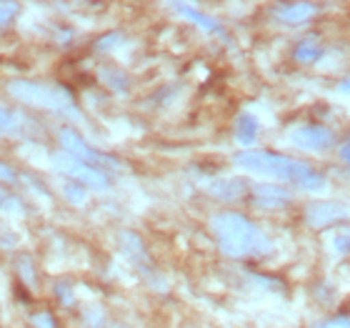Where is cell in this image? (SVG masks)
<instances>
[{"mask_svg":"<svg viewBox=\"0 0 350 328\" xmlns=\"http://www.w3.org/2000/svg\"><path fill=\"white\" fill-rule=\"evenodd\" d=\"M235 166L248 171L256 175H268V178H278V181L295 183L298 188L308 190V193H321L325 190V175L313 168L310 163L298 161V158H288L275 151H260V148H248L235 155Z\"/></svg>","mask_w":350,"mask_h":328,"instance_id":"1","label":"cell"},{"mask_svg":"<svg viewBox=\"0 0 350 328\" xmlns=\"http://www.w3.org/2000/svg\"><path fill=\"white\" fill-rule=\"evenodd\" d=\"M213 236L218 241L220 251L228 258H248V255H260L270 248L268 236L260 228L238 211H220L211 220Z\"/></svg>","mask_w":350,"mask_h":328,"instance_id":"2","label":"cell"},{"mask_svg":"<svg viewBox=\"0 0 350 328\" xmlns=\"http://www.w3.org/2000/svg\"><path fill=\"white\" fill-rule=\"evenodd\" d=\"M8 90H10L15 98H21L23 103H30V105H38V108H48V110H55V113H75L73 95L60 86L21 81V78H18V81H10Z\"/></svg>","mask_w":350,"mask_h":328,"instance_id":"3","label":"cell"},{"mask_svg":"<svg viewBox=\"0 0 350 328\" xmlns=\"http://www.w3.org/2000/svg\"><path fill=\"white\" fill-rule=\"evenodd\" d=\"M51 163H53L55 171L66 173L68 178H75L78 186H85V188H93V190L110 188V178H108L105 171H100V168H95V166H88V163L78 161V158H73V155L53 153Z\"/></svg>","mask_w":350,"mask_h":328,"instance_id":"4","label":"cell"},{"mask_svg":"<svg viewBox=\"0 0 350 328\" xmlns=\"http://www.w3.org/2000/svg\"><path fill=\"white\" fill-rule=\"evenodd\" d=\"M58 138L66 148L68 155H73L78 161L88 163V166H95V168H120V163L113 158V155H105L100 151H95L93 146H88L85 140L81 138V133L73 131V128H60L58 131Z\"/></svg>","mask_w":350,"mask_h":328,"instance_id":"5","label":"cell"},{"mask_svg":"<svg viewBox=\"0 0 350 328\" xmlns=\"http://www.w3.org/2000/svg\"><path fill=\"white\" fill-rule=\"evenodd\" d=\"M293 143L300 151H328L336 146V133L330 131L328 125L321 123H306L293 131Z\"/></svg>","mask_w":350,"mask_h":328,"instance_id":"6","label":"cell"},{"mask_svg":"<svg viewBox=\"0 0 350 328\" xmlns=\"http://www.w3.org/2000/svg\"><path fill=\"white\" fill-rule=\"evenodd\" d=\"M348 218V208L338 201H310L306 205V223L310 228H330Z\"/></svg>","mask_w":350,"mask_h":328,"instance_id":"7","label":"cell"},{"mask_svg":"<svg viewBox=\"0 0 350 328\" xmlns=\"http://www.w3.org/2000/svg\"><path fill=\"white\" fill-rule=\"evenodd\" d=\"M248 193L250 201L262 211H275V208H285L291 203V190L283 188V186H275V183H258Z\"/></svg>","mask_w":350,"mask_h":328,"instance_id":"8","label":"cell"},{"mask_svg":"<svg viewBox=\"0 0 350 328\" xmlns=\"http://www.w3.org/2000/svg\"><path fill=\"white\" fill-rule=\"evenodd\" d=\"M315 10H318V5H313V3H278V5H273V18L288 23V25H298V23L310 21Z\"/></svg>","mask_w":350,"mask_h":328,"instance_id":"9","label":"cell"},{"mask_svg":"<svg viewBox=\"0 0 350 328\" xmlns=\"http://www.w3.org/2000/svg\"><path fill=\"white\" fill-rule=\"evenodd\" d=\"M323 55H325V43H323V38L315 36V33L300 38L298 43H295V48H293V58L298 60V63H303V66H313Z\"/></svg>","mask_w":350,"mask_h":328,"instance_id":"10","label":"cell"},{"mask_svg":"<svg viewBox=\"0 0 350 328\" xmlns=\"http://www.w3.org/2000/svg\"><path fill=\"white\" fill-rule=\"evenodd\" d=\"M118 243H120V248H123V253L128 255L138 268H143V270L150 268V255H148L146 246H143L138 234H133V231H120Z\"/></svg>","mask_w":350,"mask_h":328,"instance_id":"11","label":"cell"},{"mask_svg":"<svg viewBox=\"0 0 350 328\" xmlns=\"http://www.w3.org/2000/svg\"><path fill=\"white\" fill-rule=\"evenodd\" d=\"M173 10H178L180 15H185L188 21L198 23L203 30H208V33H215V36H226V30H223V25H220L218 21H213L211 15H205V13H198L193 5H185V3H175Z\"/></svg>","mask_w":350,"mask_h":328,"instance_id":"12","label":"cell"},{"mask_svg":"<svg viewBox=\"0 0 350 328\" xmlns=\"http://www.w3.org/2000/svg\"><path fill=\"white\" fill-rule=\"evenodd\" d=\"M258 118L250 116V113H243V116H238V121H235V138H238V143H243V146H253L258 138Z\"/></svg>","mask_w":350,"mask_h":328,"instance_id":"13","label":"cell"},{"mask_svg":"<svg viewBox=\"0 0 350 328\" xmlns=\"http://www.w3.org/2000/svg\"><path fill=\"white\" fill-rule=\"evenodd\" d=\"M248 186L243 181H220L218 186H213V193L220 198V201H235V198H243L248 193Z\"/></svg>","mask_w":350,"mask_h":328,"instance_id":"14","label":"cell"},{"mask_svg":"<svg viewBox=\"0 0 350 328\" xmlns=\"http://www.w3.org/2000/svg\"><path fill=\"white\" fill-rule=\"evenodd\" d=\"M23 128V116L18 110L0 105V136H10Z\"/></svg>","mask_w":350,"mask_h":328,"instance_id":"15","label":"cell"},{"mask_svg":"<svg viewBox=\"0 0 350 328\" xmlns=\"http://www.w3.org/2000/svg\"><path fill=\"white\" fill-rule=\"evenodd\" d=\"M103 75H105L103 81L108 83L113 90H118V93H128V78H125L123 71H118V68H105Z\"/></svg>","mask_w":350,"mask_h":328,"instance_id":"16","label":"cell"},{"mask_svg":"<svg viewBox=\"0 0 350 328\" xmlns=\"http://www.w3.org/2000/svg\"><path fill=\"white\" fill-rule=\"evenodd\" d=\"M313 328H350V316H333V318H323Z\"/></svg>","mask_w":350,"mask_h":328,"instance_id":"17","label":"cell"},{"mask_svg":"<svg viewBox=\"0 0 350 328\" xmlns=\"http://www.w3.org/2000/svg\"><path fill=\"white\" fill-rule=\"evenodd\" d=\"M66 196H68V201H70V203H75V205L85 203V190H83V186H78V183H68Z\"/></svg>","mask_w":350,"mask_h":328,"instance_id":"18","label":"cell"},{"mask_svg":"<svg viewBox=\"0 0 350 328\" xmlns=\"http://www.w3.org/2000/svg\"><path fill=\"white\" fill-rule=\"evenodd\" d=\"M15 13H18V3H0V28L13 23Z\"/></svg>","mask_w":350,"mask_h":328,"instance_id":"19","label":"cell"},{"mask_svg":"<svg viewBox=\"0 0 350 328\" xmlns=\"http://www.w3.org/2000/svg\"><path fill=\"white\" fill-rule=\"evenodd\" d=\"M18 273H21L28 283H33V281H36V270H33V263H30L28 255H23L21 261H18Z\"/></svg>","mask_w":350,"mask_h":328,"instance_id":"20","label":"cell"},{"mask_svg":"<svg viewBox=\"0 0 350 328\" xmlns=\"http://www.w3.org/2000/svg\"><path fill=\"white\" fill-rule=\"evenodd\" d=\"M333 248H336L338 253L350 255V234H338L336 238H333Z\"/></svg>","mask_w":350,"mask_h":328,"instance_id":"21","label":"cell"},{"mask_svg":"<svg viewBox=\"0 0 350 328\" xmlns=\"http://www.w3.org/2000/svg\"><path fill=\"white\" fill-rule=\"evenodd\" d=\"M33 323H36L38 328H55V318H53L48 311H40V314L33 316Z\"/></svg>","mask_w":350,"mask_h":328,"instance_id":"22","label":"cell"},{"mask_svg":"<svg viewBox=\"0 0 350 328\" xmlns=\"http://www.w3.org/2000/svg\"><path fill=\"white\" fill-rule=\"evenodd\" d=\"M123 43V36L120 33H110V36H103V40H98V48L100 51H108V48H113V45Z\"/></svg>","mask_w":350,"mask_h":328,"instance_id":"23","label":"cell"},{"mask_svg":"<svg viewBox=\"0 0 350 328\" xmlns=\"http://www.w3.org/2000/svg\"><path fill=\"white\" fill-rule=\"evenodd\" d=\"M0 205L3 208H15V211H21V201L15 196H10V193H5V190L0 188Z\"/></svg>","mask_w":350,"mask_h":328,"instance_id":"24","label":"cell"},{"mask_svg":"<svg viewBox=\"0 0 350 328\" xmlns=\"http://www.w3.org/2000/svg\"><path fill=\"white\" fill-rule=\"evenodd\" d=\"M0 181L15 183V181H18V175H15V171H13L10 166H5V163H0Z\"/></svg>","mask_w":350,"mask_h":328,"instance_id":"25","label":"cell"},{"mask_svg":"<svg viewBox=\"0 0 350 328\" xmlns=\"http://www.w3.org/2000/svg\"><path fill=\"white\" fill-rule=\"evenodd\" d=\"M340 158H343V163L350 168V140H345L343 146H340Z\"/></svg>","mask_w":350,"mask_h":328,"instance_id":"26","label":"cell"},{"mask_svg":"<svg viewBox=\"0 0 350 328\" xmlns=\"http://www.w3.org/2000/svg\"><path fill=\"white\" fill-rule=\"evenodd\" d=\"M338 90H340V93H350V81L340 83V86H338Z\"/></svg>","mask_w":350,"mask_h":328,"instance_id":"27","label":"cell"},{"mask_svg":"<svg viewBox=\"0 0 350 328\" xmlns=\"http://www.w3.org/2000/svg\"><path fill=\"white\" fill-rule=\"evenodd\" d=\"M110 328H128V326H120V323H116V326H110Z\"/></svg>","mask_w":350,"mask_h":328,"instance_id":"28","label":"cell"}]
</instances>
